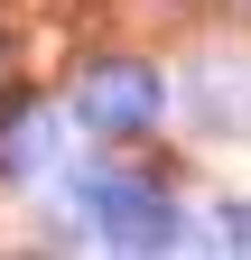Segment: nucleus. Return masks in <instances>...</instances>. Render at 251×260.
I'll return each mask as SVG.
<instances>
[{"mask_svg": "<svg viewBox=\"0 0 251 260\" xmlns=\"http://www.w3.org/2000/svg\"><path fill=\"white\" fill-rule=\"evenodd\" d=\"M214 251H242V260H251V205H233V214H214Z\"/></svg>", "mask_w": 251, "mask_h": 260, "instance_id": "20e7f679", "label": "nucleus"}, {"mask_svg": "<svg viewBox=\"0 0 251 260\" xmlns=\"http://www.w3.org/2000/svg\"><path fill=\"white\" fill-rule=\"evenodd\" d=\"M75 195H84V214H93V233H103V251H177V205H168L159 186H131V177L93 168Z\"/></svg>", "mask_w": 251, "mask_h": 260, "instance_id": "f257e3e1", "label": "nucleus"}, {"mask_svg": "<svg viewBox=\"0 0 251 260\" xmlns=\"http://www.w3.org/2000/svg\"><path fill=\"white\" fill-rule=\"evenodd\" d=\"M0 177H38L47 149H56V112H0Z\"/></svg>", "mask_w": 251, "mask_h": 260, "instance_id": "7ed1b4c3", "label": "nucleus"}, {"mask_svg": "<svg viewBox=\"0 0 251 260\" xmlns=\"http://www.w3.org/2000/svg\"><path fill=\"white\" fill-rule=\"evenodd\" d=\"M0 112H10V47H0Z\"/></svg>", "mask_w": 251, "mask_h": 260, "instance_id": "39448f33", "label": "nucleus"}, {"mask_svg": "<svg viewBox=\"0 0 251 260\" xmlns=\"http://www.w3.org/2000/svg\"><path fill=\"white\" fill-rule=\"evenodd\" d=\"M159 75L149 65H131V56H103L93 75L75 84V112H84V130H103V140H131V130H149L159 121Z\"/></svg>", "mask_w": 251, "mask_h": 260, "instance_id": "f03ea898", "label": "nucleus"}]
</instances>
